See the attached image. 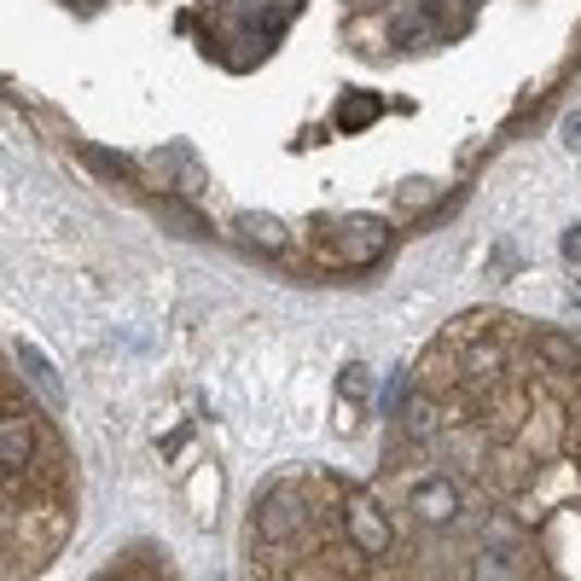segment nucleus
<instances>
[{
	"instance_id": "1",
	"label": "nucleus",
	"mask_w": 581,
	"mask_h": 581,
	"mask_svg": "<svg viewBox=\"0 0 581 581\" xmlns=\"http://www.w3.org/2000/svg\"><path fill=\"white\" fill-rule=\"evenodd\" d=\"M302 518H309V500H302V489L290 483H273L262 494V506H256V535L262 541H290L302 529Z\"/></svg>"
},
{
	"instance_id": "2",
	"label": "nucleus",
	"mask_w": 581,
	"mask_h": 581,
	"mask_svg": "<svg viewBox=\"0 0 581 581\" xmlns=\"http://www.w3.org/2000/svg\"><path fill=\"white\" fill-rule=\"evenodd\" d=\"M344 523H349V541L361 546L367 558H384V553H390V523L379 518V506H372V500L355 494V500L344 506Z\"/></svg>"
},
{
	"instance_id": "3",
	"label": "nucleus",
	"mask_w": 581,
	"mask_h": 581,
	"mask_svg": "<svg viewBox=\"0 0 581 581\" xmlns=\"http://www.w3.org/2000/svg\"><path fill=\"white\" fill-rule=\"evenodd\" d=\"M390 245V227L379 215H349V227H344V256L349 262H379Z\"/></svg>"
},
{
	"instance_id": "4",
	"label": "nucleus",
	"mask_w": 581,
	"mask_h": 581,
	"mask_svg": "<svg viewBox=\"0 0 581 581\" xmlns=\"http://www.w3.org/2000/svg\"><path fill=\"white\" fill-rule=\"evenodd\" d=\"M407 506L419 511L424 523H454V511H459V489L454 483H442V477H424V483L407 494Z\"/></svg>"
},
{
	"instance_id": "5",
	"label": "nucleus",
	"mask_w": 581,
	"mask_h": 581,
	"mask_svg": "<svg viewBox=\"0 0 581 581\" xmlns=\"http://www.w3.org/2000/svg\"><path fill=\"white\" fill-rule=\"evenodd\" d=\"M29 448H36V442H29V419L7 413L0 419V466H7V477H18L29 466Z\"/></svg>"
},
{
	"instance_id": "6",
	"label": "nucleus",
	"mask_w": 581,
	"mask_h": 581,
	"mask_svg": "<svg viewBox=\"0 0 581 581\" xmlns=\"http://www.w3.org/2000/svg\"><path fill=\"white\" fill-rule=\"evenodd\" d=\"M18 367L29 372V384L41 390V401L47 407H64V384H59V372H53V361L36 349V344H18Z\"/></svg>"
},
{
	"instance_id": "7",
	"label": "nucleus",
	"mask_w": 581,
	"mask_h": 581,
	"mask_svg": "<svg viewBox=\"0 0 581 581\" xmlns=\"http://www.w3.org/2000/svg\"><path fill=\"white\" fill-rule=\"evenodd\" d=\"M384 116V99L379 94H344L337 99V111H332V123L344 128V134H361V128H372Z\"/></svg>"
},
{
	"instance_id": "8",
	"label": "nucleus",
	"mask_w": 581,
	"mask_h": 581,
	"mask_svg": "<svg viewBox=\"0 0 581 581\" xmlns=\"http://www.w3.org/2000/svg\"><path fill=\"white\" fill-rule=\"evenodd\" d=\"M233 227H238V238H245V245H256V250H285V221L280 215H262V210H245V215H238L233 221Z\"/></svg>"
},
{
	"instance_id": "9",
	"label": "nucleus",
	"mask_w": 581,
	"mask_h": 581,
	"mask_svg": "<svg viewBox=\"0 0 581 581\" xmlns=\"http://www.w3.org/2000/svg\"><path fill=\"white\" fill-rule=\"evenodd\" d=\"M535 355H541L553 372H581V344H570L564 332H541V337H535Z\"/></svg>"
},
{
	"instance_id": "10",
	"label": "nucleus",
	"mask_w": 581,
	"mask_h": 581,
	"mask_svg": "<svg viewBox=\"0 0 581 581\" xmlns=\"http://www.w3.org/2000/svg\"><path fill=\"white\" fill-rule=\"evenodd\" d=\"M158 215H163V227H175L181 238H203V233H210V227H203V215L186 210V203H175V198H163Z\"/></svg>"
},
{
	"instance_id": "11",
	"label": "nucleus",
	"mask_w": 581,
	"mask_h": 581,
	"mask_svg": "<svg viewBox=\"0 0 581 581\" xmlns=\"http://www.w3.org/2000/svg\"><path fill=\"white\" fill-rule=\"evenodd\" d=\"M337 396H344L349 424H355V407L367 401V367H361V361H349V367H344V379H337Z\"/></svg>"
},
{
	"instance_id": "12",
	"label": "nucleus",
	"mask_w": 581,
	"mask_h": 581,
	"mask_svg": "<svg viewBox=\"0 0 581 581\" xmlns=\"http://www.w3.org/2000/svg\"><path fill=\"white\" fill-rule=\"evenodd\" d=\"M401 413H407V431H413V436H431L436 431V407L424 401V396H407Z\"/></svg>"
},
{
	"instance_id": "13",
	"label": "nucleus",
	"mask_w": 581,
	"mask_h": 581,
	"mask_svg": "<svg viewBox=\"0 0 581 581\" xmlns=\"http://www.w3.org/2000/svg\"><path fill=\"white\" fill-rule=\"evenodd\" d=\"M88 163L106 169V175H128V158H116V151H99V146H88Z\"/></svg>"
},
{
	"instance_id": "14",
	"label": "nucleus",
	"mask_w": 581,
	"mask_h": 581,
	"mask_svg": "<svg viewBox=\"0 0 581 581\" xmlns=\"http://www.w3.org/2000/svg\"><path fill=\"white\" fill-rule=\"evenodd\" d=\"M558 250H564V262H570V268L581 273V227H564V238H558Z\"/></svg>"
},
{
	"instance_id": "15",
	"label": "nucleus",
	"mask_w": 581,
	"mask_h": 581,
	"mask_svg": "<svg viewBox=\"0 0 581 581\" xmlns=\"http://www.w3.org/2000/svg\"><path fill=\"white\" fill-rule=\"evenodd\" d=\"M401 407H407V384L390 379V384H384V413H401Z\"/></svg>"
},
{
	"instance_id": "16",
	"label": "nucleus",
	"mask_w": 581,
	"mask_h": 581,
	"mask_svg": "<svg viewBox=\"0 0 581 581\" xmlns=\"http://www.w3.org/2000/svg\"><path fill=\"white\" fill-rule=\"evenodd\" d=\"M564 146L581 151V111H576V116H564Z\"/></svg>"
},
{
	"instance_id": "17",
	"label": "nucleus",
	"mask_w": 581,
	"mask_h": 581,
	"mask_svg": "<svg viewBox=\"0 0 581 581\" xmlns=\"http://www.w3.org/2000/svg\"><path fill=\"white\" fill-rule=\"evenodd\" d=\"M511 570H518V564H506V558H483V564H477V576H511Z\"/></svg>"
},
{
	"instance_id": "18",
	"label": "nucleus",
	"mask_w": 581,
	"mask_h": 581,
	"mask_svg": "<svg viewBox=\"0 0 581 581\" xmlns=\"http://www.w3.org/2000/svg\"><path fill=\"white\" fill-rule=\"evenodd\" d=\"M448 12V0H424V18H442Z\"/></svg>"
},
{
	"instance_id": "19",
	"label": "nucleus",
	"mask_w": 581,
	"mask_h": 581,
	"mask_svg": "<svg viewBox=\"0 0 581 581\" xmlns=\"http://www.w3.org/2000/svg\"><path fill=\"white\" fill-rule=\"evenodd\" d=\"M576 302H581V273H576Z\"/></svg>"
}]
</instances>
